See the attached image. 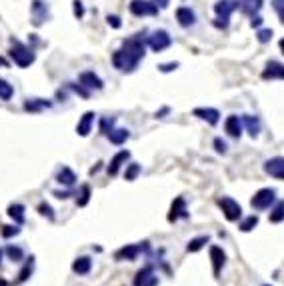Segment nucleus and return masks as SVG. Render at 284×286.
Wrapping results in <instances>:
<instances>
[{
    "mask_svg": "<svg viewBox=\"0 0 284 286\" xmlns=\"http://www.w3.org/2000/svg\"><path fill=\"white\" fill-rule=\"evenodd\" d=\"M144 52H146V48H144L142 34H134V36L126 38L122 42V46L112 54V64L120 72H132L144 58Z\"/></svg>",
    "mask_w": 284,
    "mask_h": 286,
    "instance_id": "nucleus-1",
    "label": "nucleus"
},
{
    "mask_svg": "<svg viewBox=\"0 0 284 286\" xmlns=\"http://www.w3.org/2000/svg\"><path fill=\"white\" fill-rule=\"evenodd\" d=\"M10 58L14 60L16 66L26 68V66H30V64L34 62L36 56H34L32 48H28L26 44H22V42H18V40H12V46H10Z\"/></svg>",
    "mask_w": 284,
    "mask_h": 286,
    "instance_id": "nucleus-2",
    "label": "nucleus"
},
{
    "mask_svg": "<svg viewBox=\"0 0 284 286\" xmlns=\"http://www.w3.org/2000/svg\"><path fill=\"white\" fill-rule=\"evenodd\" d=\"M234 10H238V0H218L216 4H214V12H216V22H214V26H218V28H226L228 26V18H230V14L234 12Z\"/></svg>",
    "mask_w": 284,
    "mask_h": 286,
    "instance_id": "nucleus-3",
    "label": "nucleus"
},
{
    "mask_svg": "<svg viewBox=\"0 0 284 286\" xmlns=\"http://www.w3.org/2000/svg\"><path fill=\"white\" fill-rule=\"evenodd\" d=\"M274 202H276V190H274V188H260V190L250 198V204H252V208H256V210H266V208H270Z\"/></svg>",
    "mask_w": 284,
    "mask_h": 286,
    "instance_id": "nucleus-4",
    "label": "nucleus"
},
{
    "mask_svg": "<svg viewBox=\"0 0 284 286\" xmlns=\"http://www.w3.org/2000/svg\"><path fill=\"white\" fill-rule=\"evenodd\" d=\"M218 206H220V210H222V214H224V218L228 222H236L242 216V206L234 198H230V196L218 198Z\"/></svg>",
    "mask_w": 284,
    "mask_h": 286,
    "instance_id": "nucleus-5",
    "label": "nucleus"
},
{
    "mask_svg": "<svg viewBox=\"0 0 284 286\" xmlns=\"http://www.w3.org/2000/svg\"><path fill=\"white\" fill-rule=\"evenodd\" d=\"M130 12L134 16H156L158 14V4L152 0H132L130 2Z\"/></svg>",
    "mask_w": 284,
    "mask_h": 286,
    "instance_id": "nucleus-6",
    "label": "nucleus"
},
{
    "mask_svg": "<svg viewBox=\"0 0 284 286\" xmlns=\"http://www.w3.org/2000/svg\"><path fill=\"white\" fill-rule=\"evenodd\" d=\"M170 44H172V38H170V34H168L166 30H156V32H152V36L148 38V46H150L154 52H162V50H166Z\"/></svg>",
    "mask_w": 284,
    "mask_h": 286,
    "instance_id": "nucleus-7",
    "label": "nucleus"
},
{
    "mask_svg": "<svg viewBox=\"0 0 284 286\" xmlns=\"http://www.w3.org/2000/svg\"><path fill=\"white\" fill-rule=\"evenodd\" d=\"M264 172L278 178V180H284V158L282 156H274V158H268L264 162Z\"/></svg>",
    "mask_w": 284,
    "mask_h": 286,
    "instance_id": "nucleus-8",
    "label": "nucleus"
},
{
    "mask_svg": "<svg viewBox=\"0 0 284 286\" xmlns=\"http://www.w3.org/2000/svg\"><path fill=\"white\" fill-rule=\"evenodd\" d=\"M78 80H80V84H82L86 90H100V88L104 86L102 80H100V76L94 74L92 70H84V72L78 76Z\"/></svg>",
    "mask_w": 284,
    "mask_h": 286,
    "instance_id": "nucleus-9",
    "label": "nucleus"
},
{
    "mask_svg": "<svg viewBox=\"0 0 284 286\" xmlns=\"http://www.w3.org/2000/svg\"><path fill=\"white\" fill-rule=\"evenodd\" d=\"M210 260H212V272H214V278L220 276V270L226 262V254L220 246H210Z\"/></svg>",
    "mask_w": 284,
    "mask_h": 286,
    "instance_id": "nucleus-10",
    "label": "nucleus"
},
{
    "mask_svg": "<svg viewBox=\"0 0 284 286\" xmlns=\"http://www.w3.org/2000/svg\"><path fill=\"white\" fill-rule=\"evenodd\" d=\"M176 20L182 28H190L196 22V14L190 6H180V8H176Z\"/></svg>",
    "mask_w": 284,
    "mask_h": 286,
    "instance_id": "nucleus-11",
    "label": "nucleus"
},
{
    "mask_svg": "<svg viewBox=\"0 0 284 286\" xmlns=\"http://www.w3.org/2000/svg\"><path fill=\"white\" fill-rule=\"evenodd\" d=\"M188 212H186V200L182 196L174 198L172 206H170V212H168V222H176L178 218H186Z\"/></svg>",
    "mask_w": 284,
    "mask_h": 286,
    "instance_id": "nucleus-12",
    "label": "nucleus"
},
{
    "mask_svg": "<svg viewBox=\"0 0 284 286\" xmlns=\"http://www.w3.org/2000/svg\"><path fill=\"white\" fill-rule=\"evenodd\" d=\"M262 78L264 80H284V64L276 62V60H270L266 64V68L262 70Z\"/></svg>",
    "mask_w": 284,
    "mask_h": 286,
    "instance_id": "nucleus-13",
    "label": "nucleus"
},
{
    "mask_svg": "<svg viewBox=\"0 0 284 286\" xmlns=\"http://www.w3.org/2000/svg\"><path fill=\"white\" fill-rule=\"evenodd\" d=\"M156 282H158V280H156V276H154V272H152V266L140 268V270L136 272L134 280H132L134 286H154Z\"/></svg>",
    "mask_w": 284,
    "mask_h": 286,
    "instance_id": "nucleus-14",
    "label": "nucleus"
},
{
    "mask_svg": "<svg viewBox=\"0 0 284 286\" xmlns=\"http://www.w3.org/2000/svg\"><path fill=\"white\" fill-rule=\"evenodd\" d=\"M142 248H146V246H140V244H126V246H122V248L114 254V258H116V260H136L138 254L142 252Z\"/></svg>",
    "mask_w": 284,
    "mask_h": 286,
    "instance_id": "nucleus-15",
    "label": "nucleus"
},
{
    "mask_svg": "<svg viewBox=\"0 0 284 286\" xmlns=\"http://www.w3.org/2000/svg\"><path fill=\"white\" fill-rule=\"evenodd\" d=\"M224 130L228 136L232 138H238L242 134V118H238L236 114H230L226 120H224Z\"/></svg>",
    "mask_w": 284,
    "mask_h": 286,
    "instance_id": "nucleus-16",
    "label": "nucleus"
},
{
    "mask_svg": "<svg viewBox=\"0 0 284 286\" xmlns=\"http://www.w3.org/2000/svg\"><path fill=\"white\" fill-rule=\"evenodd\" d=\"M94 112H84L82 114V118L78 120V124H76V132H78V136H88L90 134V130H92V124H94Z\"/></svg>",
    "mask_w": 284,
    "mask_h": 286,
    "instance_id": "nucleus-17",
    "label": "nucleus"
},
{
    "mask_svg": "<svg viewBox=\"0 0 284 286\" xmlns=\"http://www.w3.org/2000/svg\"><path fill=\"white\" fill-rule=\"evenodd\" d=\"M128 158H130V152H128V150H120L118 154H114V158H112L110 164H108V176H116L118 170H120V166L126 164Z\"/></svg>",
    "mask_w": 284,
    "mask_h": 286,
    "instance_id": "nucleus-18",
    "label": "nucleus"
},
{
    "mask_svg": "<svg viewBox=\"0 0 284 286\" xmlns=\"http://www.w3.org/2000/svg\"><path fill=\"white\" fill-rule=\"evenodd\" d=\"M194 116H198V118H202V120H206L208 124H218V120H220V112L216 110V108H194V112H192Z\"/></svg>",
    "mask_w": 284,
    "mask_h": 286,
    "instance_id": "nucleus-19",
    "label": "nucleus"
},
{
    "mask_svg": "<svg viewBox=\"0 0 284 286\" xmlns=\"http://www.w3.org/2000/svg\"><path fill=\"white\" fill-rule=\"evenodd\" d=\"M44 20H46V4L40 0H34L32 2V22L36 26H40Z\"/></svg>",
    "mask_w": 284,
    "mask_h": 286,
    "instance_id": "nucleus-20",
    "label": "nucleus"
},
{
    "mask_svg": "<svg viewBox=\"0 0 284 286\" xmlns=\"http://www.w3.org/2000/svg\"><path fill=\"white\" fill-rule=\"evenodd\" d=\"M90 268H92V260H90L88 256H80V258H76V260L72 262V272H76V274H80V276L88 274Z\"/></svg>",
    "mask_w": 284,
    "mask_h": 286,
    "instance_id": "nucleus-21",
    "label": "nucleus"
},
{
    "mask_svg": "<svg viewBox=\"0 0 284 286\" xmlns=\"http://www.w3.org/2000/svg\"><path fill=\"white\" fill-rule=\"evenodd\" d=\"M262 2H264V0H238V8H240L244 14L254 16V14L262 8Z\"/></svg>",
    "mask_w": 284,
    "mask_h": 286,
    "instance_id": "nucleus-22",
    "label": "nucleus"
},
{
    "mask_svg": "<svg viewBox=\"0 0 284 286\" xmlns=\"http://www.w3.org/2000/svg\"><path fill=\"white\" fill-rule=\"evenodd\" d=\"M56 180H58L60 184H64V186H72V184L76 182V174H74V170H70L68 166H62V168L58 170V174H56Z\"/></svg>",
    "mask_w": 284,
    "mask_h": 286,
    "instance_id": "nucleus-23",
    "label": "nucleus"
},
{
    "mask_svg": "<svg viewBox=\"0 0 284 286\" xmlns=\"http://www.w3.org/2000/svg\"><path fill=\"white\" fill-rule=\"evenodd\" d=\"M242 126L248 128V134H250L252 138L258 136V132H260V120H258L256 116H250V114L242 116Z\"/></svg>",
    "mask_w": 284,
    "mask_h": 286,
    "instance_id": "nucleus-24",
    "label": "nucleus"
},
{
    "mask_svg": "<svg viewBox=\"0 0 284 286\" xmlns=\"http://www.w3.org/2000/svg\"><path fill=\"white\" fill-rule=\"evenodd\" d=\"M8 216H10L18 226H20V224H24V220H26V218H24V206H22V204H18V202L10 204V206H8Z\"/></svg>",
    "mask_w": 284,
    "mask_h": 286,
    "instance_id": "nucleus-25",
    "label": "nucleus"
},
{
    "mask_svg": "<svg viewBox=\"0 0 284 286\" xmlns=\"http://www.w3.org/2000/svg\"><path fill=\"white\" fill-rule=\"evenodd\" d=\"M128 136H130V130H126V128H112V130H110V134H108L110 142L116 144V146H120V144L126 142V140H128Z\"/></svg>",
    "mask_w": 284,
    "mask_h": 286,
    "instance_id": "nucleus-26",
    "label": "nucleus"
},
{
    "mask_svg": "<svg viewBox=\"0 0 284 286\" xmlns=\"http://www.w3.org/2000/svg\"><path fill=\"white\" fill-rule=\"evenodd\" d=\"M268 220H270L272 224L282 222V220H284V200H278V202H276V206L272 208V212H270Z\"/></svg>",
    "mask_w": 284,
    "mask_h": 286,
    "instance_id": "nucleus-27",
    "label": "nucleus"
},
{
    "mask_svg": "<svg viewBox=\"0 0 284 286\" xmlns=\"http://www.w3.org/2000/svg\"><path fill=\"white\" fill-rule=\"evenodd\" d=\"M208 240H210L208 236H198V238H192V240L188 242L186 250H188V252H198V250H200V248H202V246H204Z\"/></svg>",
    "mask_w": 284,
    "mask_h": 286,
    "instance_id": "nucleus-28",
    "label": "nucleus"
},
{
    "mask_svg": "<svg viewBox=\"0 0 284 286\" xmlns=\"http://www.w3.org/2000/svg\"><path fill=\"white\" fill-rule=\"evenodd\" d=\"M14 96V88L12 84H8L6 80L0 78V100H10Z\"/></svg>",
    "mask_w": 284,
    "mask_h": 286,
    "instance_id": "nucleus-29",
    "label": "nucleus"
},
{
    "mask_svg": "<svg viewBox=\"0 0 284 286\" xmlns=\"http://www.w3.org/2000/svg\"><path fill=\"white\" fill-rule=\"evenodd\" d=\"M32 268H34V258L30 256V258H28V262L24 264V268H22V270H20V274H18V282L28 280V278H30V274H32Z\"/></svg>",
    "mask_w": 284,
    "mask_h": 286,
    "instance_id": "nucleus-30",
    "label": "nucleus"
},
{
    "mask_svg": "<svg viewBox=\"0 0 284 286\" xmlns=\"http://www.w3.org/2000/svg\"><path fill=\"white\" fill-rule=\"evenodd\" d=\"M48 106H50V102L40 100V98L30 100V102H26V104H24V108H26V110H30V112H36V110H40V108H48Z\"/></svg>",
    "mask_w": 284,
    "mask_h": 286,
    "instance_id": "nucleus-31",
    "label": "nucleus"
},
{
    "mask_svg": "<svg viewBox=\"0 0 284 286\" xmlns=\"http://www.w3.org/2000/svg\"><path fill=\"white\" fill-rule=\"evenodd\" d=\"M254 226H258V216H256V214H252V216H248V218H244V220L240 222V230H242V232H250Z\"/></svg>",
    "mask_w": 284,
    "mask_h": 286,
    "instance_id": "nucleus-32",
    "label": "nucleus"
},
{
    "mask_svg": "<svg viewBox=\"0 0 284 286\" xmlns=\"http://www.w3.org/2000/svg\"><path fill=\"white\" fill-rule=\"evenodd\" d=\"M88 200H90V186L84 184L82 190H80V198H76V204H78V206H86Z\"/></svg>",
    "mask_w": 284,
    "mask_h": 286,
    "instance_id": "nucleus-33",
    "label": "nucleus"
},
{
    "mask_svg": "<svg viewBox=\"0 0 284 286\" xmlns=\"http://www.w3.org/2000/svg\"><path fill=\"white\" fill-rule=\"evenodd\" d=\"M140 170H142L140 164L132 162V164H130V166L126 168V174H124V176H126V180H136V176L140 174Z\"/></svg>",
    "mask_w": 284,
    "mask_h": 286,
    "instance_id": "nucleus-34",
    "label": "nucleus"
},
{
    "mask_svg": "<svg viewBox=\"0 0 284 286\" xmlns=\"http://www.w3.org/2000/svg\"><path fill=\"white\" fill-rule=\"evenodd\" d=\"M6 254H8V256L12 258V260H20V258L24 256L22 248H18V246H12V244H10L8 248H6Z\"/></svg>",
    "mask_w": 284,
    "mask_h": 286,
    "instance_id": "nucleus-35",
    "label": "nucleus"
},
{
    "mask_svg": "<svg viewBox=\"0 0 284 286\" xmlns=\"http://www.w3.org/2000/svg\"><path fill=\"white\" fill-rule=\"evenodd\" d=\"M112 126H114V120H112V118H102V122H100V132L108 136L110 130H112Z\"/></svg>",
    "mask_w": 284,
    "mask_h": 286,
    "instance_id": "nucleus-36",
    "label": "nucleus"
},
{
    "mask_svg": "<svg viewBox=\"0 0 284 286\" xmlns=\"http://www.w3.org/2000/svg\"><path fill=\"white\" fill-rule=\"evenodd\" d=\"M38 212H40L42 216H48L50 220H54V212H52V206H50V204H46V202L38 204Z\"/></svg>",
    "mask_w": 284,
    "mask_h": 286,
    "instance_id": "nucleus-37",
    "label": "nucleus"
},
{
    "mask_svg": "<svg viewBox=\"0 0 284 286\" xmlns=\"http://www.w3.org/2000/svg\"><path fill=\"white\" fill-rule=\"evenodd\" d=\"M18 232H20L18 224H16V226H2V236H4V238H10V236H16Z\"/></svg>",
    "mask_w": 284,
    "mask_h": 286,
    "instance_id": "nucleus-38",
    "label": "nucleus"
},
{
    "mask_svg": "<svg viewBox=\"0 0 284 286\" xmlns=\"http://www.w3.org/2000/svg\"><path fill=\"white\" fill-rule=\"evenodd\" d=\"M272 8L276 10V14H278L280 22L284 24V0H272Z\"/></svg>",
    "mask_w": 284,
    "mask_h": 286,
    "instance_id": "nucleus-39",
    "label": "nucleus"
},
{
    "mask_svg": "<svg viewBox=\"0 0 284 286\" xmlns=\"http://www.w3.org/2000/svg\"><path fill=\"white\" fill-rule=\"evenodd\" d=\"M272 38V30L270 28H262V30H258V40L264 44V42H268Z\"/></svg>",
    "mask_w": 284,
    "mask_h": 286,
    "instance_id": "nucleus-40",
    "label": "nucleus"
},
{
    "mask_svg": "<svg viewBox=\"0 0 284 286\" xmlns=\"http://www.w3.org/2000/svg\"><path fill=\"white\" fill-rule=\"evenodd\" d=\"M214 148H216L218 154H226V148H228V146H226V142L218 136V138H214Z\"/></svg>",
    "mask_w": 284,
    "mask_h": 286,
    "instance_id": "nucleus-41",
    "label": "nucleus"
},
{
    "mask_svg": "<svg viewBox=\"0 0 284 286\" xmlns=\"http://www.w3.org/2000/svg\"><path fill=\"white\" fill-rule=\"evenodd\" d=\"M72 4H74V16H76V18H82V16H84V6H82V2H80V0H74Z\"/></svg>",
    "mask_w": 284,
    "mask_h": 286,
    "instance_id": "nucleus-42",
    "label": "nucleus"
},
{
    "mask_svg": "<svg viewBox=\"0 0 284 286\" xmlns=\"http://www.w3.org/2000/svg\"><path fill=\"white\" fill-rule=\"evenodd\" d=\"M106 22H108L112 28H120V26H122L120 18H118V16H114V14H108V16H106Z\"/></svg>",
    "mask_w": 284,
    "mask_h": 286,
    "instance_id": "nucleus-43",
    "label": "nucleus"
},
{
    "mask_svg": "<svg viewBox=\"0 0 284 286\" xmlns=\"http://www.w3.org/2000/svg\"><path fill=\"white\" fill-rule=\"evenodd\" d=\"M158 68H160V72H170V70H176V68H178V62H170V64H160Z\"/></svg>",
    "mask_w": 284,
    "mask_h": 286,
    "instance_id": "nucleus-44",
    "label": "nucleus"
},
{
    "mask_svg": "<svg viewBox=\"0 0 284 286\" xmlns=\"http://www.w3.org/2000/svg\"><path fill=\"white\" fill-rule=\"evenodd\" d=\"M250 18H252V20H250V26H252V28H260L262 18H260V16H256V14H254V16H250Z\"/></svg>",
    "mask_w": 284,
    "mask_h": 286,
    "instance_id": "nucleus-45",
    "label": "nucleus"
},
{
    "mask_svg": "<svg viewBox=\"0 0 284 286\" xmlns=\"http://www.w3.org/2000/svg\"><path fill=\"white\" fill-rule=\"evenodd\" d=\"M280 50H282V54H284V38L280 40Z\"/></svg>",
    "mask_w": 284,
    "mask_h": 286,
    "instance_id": "nucleus-46",
    "label": "nucleus"
},
{
    "mask_svg": "<svg viewBox=\"0 0 284 286\" xmlns=\"http://www.w3.org/2000/svg\"><path fill=\"white\" fill-rule=\"evenodd\" d=\"M4 64H6V62H4V58H0V66H4Z\"/></svg>",
    "mask_w": 284,
    "mask_h": 286,
    "instance_id": "nucleus-47",
    "label": "nucleus"
},
{
    "mask_svg": "<svg viewBox=\"0 0 284 286\" xmlns=\"http://www.w3.org/2000/svg\"><path fill=\"white\" fill-rule=\"evenodd\" d=\"M0 286H6V282H4V280H0Z\"/></svg>",
    "mask_w": 284,
    "mask_h": 286,
    "instance_id": "nucleus-48",
    "label": "nucleus"
},
{
    "mask_svg": "<svg viewBox=\"0 0 284 286\" xmlns=\"http://www.w3.org/2000/svg\"><path fill=\"white\" fill-rule=\"evenodd\" d=\"M0 260H2V250H0Z\"/></svg>",
    "mask_w": 284,
    "mask_h": 286,
    "instance_id": "nucleus-49",
    "label": "nucleus"
},
{
    "mask_svg": "<svg viewBox=\"0 0 284 286\" xmlns=\"http://www.w3.org/2000/svg\"><path fill=\"white\" fill-rule=\"evenodd\" d=\"M264 286H270V284H264Z\"/></svg>",
    "mask_w": 284,
    "mask_h": 286,
    "instance_id": "nucleus-50",
    "label": "nucleus"
}]
</instances>
